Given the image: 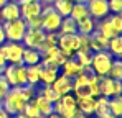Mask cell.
<instances>
[{
    "instance_id": "cell-26",
    "label": "cell",
    "mask_w": 122,
    "mask_h": 118,
    "mask_svg": "<svg viewBox=\"0 0 122 118\" xmlns=\"http://www.w3.org/2000/svg\"><path fill=\"white\" fill-rule=\"evenodd\" d=\"M40 69L41 64H36V66H28L26 67V84L28 85H38L40 84Z\"/></svg>"
},
{
    "instance_id": "cell-47",
    "label": "cell",
    "mask_w": 122,
    "mask_h": 118,
    "mask_svg": "<svg viewBox=\"0 0 122 118\" xmlns=\"http://www.w3.org/2000/svg\"><path fill=\"white\" fill-rule=\"evenodd\" d=\"M45 118H61V117L56 115V113H51V115H48V117H45Z\"/></svg>"
},
{
    "instance_id": "cell-49",
    "label": "cell",
    "mask_w": 122,
    "mask_h": 118,
    "mask_svg": "<svg viewBox=\"0 0 122 118\" xmlns=\"http://www.w3.org/2000/svg\"><path fill=\"white\" fill-rule=\"evenodd\" d=\"M23 2H40V0H18V3H23Z\"/></svg>"
},
{
    "instance_id": "cell-36",
    "label": "cell",
    "mask_w": 122,
    "mask_h": 118,
    "mask_svg": "<svg viewBox=\"0 0 122 118\" xmlns=\"http://www.w3.org/2000/svg\"><path fill=\"white\" fill-rule=\"evenodd\" d=\"M107 20H109L111 26L114 28V31H116L117 35H121L122 33V17H121V13H109V15H107Z\"/></svg>"
},
{
    "instance_id": "cell-44",
    "label": "cell",
    "mask_w": 122,
    "mask_h": 118,
    "mask_svg": "<svg viewBox=\"0 0 122 118\" xmlns=\"http://www.w3.org/2000/svg\"><path fill=\"white\" fill-rule=\"evenodd\" d=\"M40 2H41V5H53L55 0H40Z\"/></svg>"
},
{
    "instance_id": "cell-13",
    "label": "cell",
    "mask_w": 122,
    "mask_h": 118,
    "mask_svg": "<svg viewBox=\"0 0 122 118\" xmlns=\"http://www.w3.org/2000/svg\"><path fill=\"white\" fill-rule=\"evenodd\" d=\"M41 10H43L41 2H23L20 3V18L28 21L35 17H40Z\"/></svg>"
},
{
    "instance_id": "cell-14",
    "label": "cell",
    "mask_w": 122,
    "mask_h": 118,
    "mask_svg": "<svg viewBox=\"0 0 122 118\" xmlns=\"http://www.w3.org/2000/svg\"><path fill=\"white\" fill-rule=\"evenodd\" d=\"M60 69H61V74L66 76V77H69V79H76L78 76H81L82 72H84V67L74 58H68Z\"/></svg>"
},
{
    "instance_id": "cell-32",
    "label": "cell",
    "mask_w": 122,
    "mask_h": 118,
    "mask_svg": "<svg viewBox=\"0 0 122 118\" xmlns=\"http://www.w3.org/2000/svg\"><path fill=\"white\" fill-rule=\"evenodd\" d=\"M73 58L76 59L79 64H81L82 67H89V64H91V59H92V51H89V49H79Z\"/></svg>"
},
{
    "instance_id": "cell-21",
    "label": "cell",
    "mask_w": 122,
    "mask_h": 118,
    "mask_svg": "<svg viewBox=\"0 0 122 118\" xmlns=\"http://www.w3.org/2000/svg\"><path fill=\"white\" fill-rule=\"evenodd\" d=\"M94 107H96V98L94 97H81L78 98V110L82 115L91 117L94 115Z\"/></svg>"
},
{
    "instance_id": "cell-35",
    "label": "cell",
    "mask_w": 122,
    "mask_h": 118,
    "mask_svg": "<svg viewBox=\"0 0 122 118\" xmlns=\"http://www.w3.org/2000/svg\"><path fill=\"white\" fill-rule=\"evenodd\" d=\"M21 113H23L25 117H28V118H43V115L40 113V110L36 108V105H35L33 100H30V102L25 105V108H23Z\"/></svg>"
},
{
    "instance_id": "cell-11",
    "label": "cell",
    "mask_w": 122,
    "mask_h": 118,
    "mask_svg": "<svg viewBox=\"0 0 122 118\" xmlns=\"http://www.w3.org/2000/svg\"><path fill=\"white\" fill-rule=\"evenodd\" d=\"M86 7L89 10V17L99 21V20L106 18L111 12H109V5H107V0H87L86 2Z\"/></svg>"
},
{
    "instance_id": "cell-8",
    "label": "cell",
    "mask_w": 122,
    "mask_h": 118,
    "mask_svg": "<svg viewBox=\"0 0 122 118\" xmlns=\"http://www.w3.org/2000/svg\"><path fill=\"white\" fill-rule=\"evenodd\" d=\"M2 49H3V54L7 59V64H21V56H23V51H25V46L21 43L5 41L2 44Z\"/></svg>"
},
{
    "instance_id": "cell-4",
    "label": "cell",
    "mask_w": 122,
    "mask_h": 118,
    "mask_svg": "<svg viewBox=\"0 0 122 118\" xmlns=\"http://www.w3.org/2000/svg\"><path fill=\"white\" fill-rule=\"evenodd\" d=\"M2 74L10 87L26 85V66L23 64H7Z\"/></svg>"
},
{
    "instance_id": "cell-1",
    "label": "cell",
    "mask_w": 122,
    "mask_h": 118,
    "mask_svg": "<svg viewBox=\"0 0 122 118\" xmlns=\"http://www.w3.org/2000/svg\"><path fill=\"white\" fill-rule=\"evenodd\" d=\"M26 103H28V100L25 97L21 87H10V90L5 94V97L2 98V108L10 117L17 115V113H21Z\"/></svg>"
},
{
    "instance_id": "cell-53",
    "label": "cell",
    "mask_w": 122,
    "mask_h": 118,
    "mask_svg": "<svg viewBox=\"0 0 122 118\" xmlns=\"http://www.w3.org/2000/svg\"><path fill=\"white\" fill-rule=\"evenodd\" d=\"M0 107H2V100H0Z\"/></svg>"
},
{
    "instance_id": "cell-39",
    "label": "cell",
    "mask_w": 122,
    "mask_h": 118,
    "mask_svg": "<svg viewBox=\"0 0 122 118\" xmlns=\"http://www.w3.org/2000/svg\"><path fill=\"white\" fill-rule=\"evenodd\" d=\"M26 28H33V30H41V17H35V18L26 21Z\"/></svg>"
},
{
    "instance_id": "cell-45",
    "label": "cell",
    "mask_w": 122,
    "mask_h": 118,
    "mask_svg": "<svg viewBox=\"0 0 122 118\" xmlns=\"http://www.w3.org/2000/svg\"><path fill=\"white\" fill-rule=\"evenodd\" d=\"M97 118H116V117L111 115V113H104V115H101V117H97Z\"/></svg>"
},
{
    "instance_id": "cell-34",
    "label": "cell",
    "mask_w": 122,
    "mask_h": 118,
    "mask_svg": "<svg viewBox=\"0 0 122 118\" xmlns=\"http://www.w3.org/2000/svg\"><path fill=\"white\" fill-rule=\"evenodd\" d=\"M107 77L116 79V80H122V59H114L112 61V66L109 69Z\"/></svg>"
},
{
    "instance_id": "cell-38",
    "label": "cell",
    "mask_w": 122,
    "mask_h": 118,
    "mask_svg": "<svg viewBox=\"0 0 122 118\" xmlns=\"http://www.w3.org/2000/svg\"><path fill=\"white\" fill-rule=\"evenodd\" d=\"M10 90V85H8V82L5 80L3 77V74H0V100L5 97V94Z\"/></svg>"
},
{
    "instance_id": "cell-43",
    "label": "cell",
    "mask_w": 122,
    "mask_h": 118,
    "mask_svg": "<svg viewBox=\"0 0 122 118\" xmlns=\"http://www.w3.org/2000/svg\"><path fill=\"white\" fill-rule=\"evenodd\" d=\"M0 118H10V115H8V113H7L2 107H0Z\"/></svg>"
},
{
    "instance_id": "cell-18",
    "label": "cell",
    "mask_w": 122,
    "mask_h": 118,
    "mask_svg": "<svg viewBox=\"0 0 122 118\" xmlns=\"http://www.w3.org/2000/svg\"><path fill=\"white\" fill-rule=\"evenodd\" d=\"M58 76H60V69L58 67H50V66H43L41 64L40 84H43V85H51Z\"/></svg>"
},
{
    "instance_id": "cell-33",
    "label": "cell",
    "mask_w": 122,
    "mask_h": 118,
    "mask_svg": "<svg viewBox=\"0 0 122 118\" xmlns=\"http://www.w3.org/2000/svg\"><path fill=\"white\" fill-rule=\"evenodd\" d=\"M56 44H58V33H46L38 51L43 53V51H46V49H50V48H55Z\"/></svg>"
},
{
    "instance_id": "cell-23",
    "label": "cell",
    "mask_w": 122,
    "mask_h": 118,
    "mask_svg": "<svg viewBox=\"0 0 122 118\" xmlns=\"http://www.w3.org/2000/svg\"><path fill=\"white\" fill-rule=\"evenodd\" d=\"M33 102H35L36 108L40 110V113L43 115V118L53 113V103H51L50 100H46V98H43L41 95H38V94H36V95H35V98H33Z\"/></svg>"
},
{
    "instance_id": "cell-17",
    "label": "cell",
    "mask_w": 122,
    "mask_h": 118,
    "mask_svg": "<svg viewBox=\"0 0 122 118\" xmlns=\"http://www.w3.org/2000/svg\"><path fill=\"white\" fill-rule=\"evenodd\" d=\"M107 44H109V39L106 38V36H102L97 30H96L92 35H89V48H91L92 53L106 51V49H107Z\"/></svg>"
},
{
    "instance_id": "cell-46",
    "label": "cell",
    "mask_w": 122,
    "mask_h": 118,
    "mask_svg": "<svg viewBox=\"0 0 122 118\" xmlns=\"http://www.w3.org/2000/svg\"><path fill=\"white\" fill-rule=\"evenodd\" d=\"M10 118H28V117H25L23 113H17V115H12Z\"/></svg>"
},
{
    "instance_id": "cell-9",
    "label": "cell",
    "mask_w": 122,
    "mask_h": 118,
    "mask_svg": "<svg viewBox=\"0 0 122 118\" xmlns=\"http://www.w3.org/2000/svg\"><path fill=\"white\" fill-rule=\"evenodd\" d=\"M66 59H68V56H64L61 53V49L58 46H55V48H50V49H46V51L41 53V62L40 64L50 66V67H58L60 69L61 66L64 64Z\"/></svg>"
},
{
    "instance_id": "cell-22",
    "label": "cell",
    "mask_w": 122,
    "mask_h": 118,
    "mask_svg": "<svg viewBox=\"0 0 122 118\" xmlns=\"http://www.w3.org/2000/svg\"><path fill=\"white\" fill-rule=\"evenodd\" d=\"M78 33V25L71 17H63L61 25L58 28V35H76Z\"/></svg>"
},
{
    "instance_id": "cell-3",
    "label": "cell",
    "mask_w": 122,
    "mask_h": 118,
    "mask_svg": "<svg viewBox=\"0 0 122 118\" xmlns=\"http://www.w3.org/2000/svg\"><path fill=\"white\" fill-rule=\"evenodd\" d=\"M78 110V98L73 94H64L53 103V113L60 115L61 118H73Z\"/></svg>"
},
{
    "instance_id": "cell-24",
    "label": "cell",
    "mask_w": 122,
    "mask_h": 118,
    "mask_svg": "<svg viewBox=\"0 0 122 118\" xmlns=\"http://www.w3.org/2000/svg\"><path fill=\"white\" fill-rule=\"evenodd\" d=\"M107 51L112 54L114 59H121L122 58V36L121 35H117V36H114V38L109 39Z\"/></svg>"
},
{
    "instance_id": "cell-10",
    "label": "cell",
    "mask_w": 122,
    "mask_h": 118,
    "mask_svg": "<svg viewBox=\"0 0 122 118\" xmlns=\"http://www.w3.org/2000/svg\"><path fill=\"white\" fill-rule=\"evenodd\" d=\"M99 92L102 97H117L122 94V80H116L111 77H101L99 80Z\"/></svg>"
},
{
    "instance_id": "cell-29",
    "label": "cell",
    "mask_w": 122,
    "mask_h": 118,
    "mask_svg": "<svg viewBox=\"0 0 122 118\" xmlns=\"http://www.w3.org/2000/svg\"><path fill=\"white\" fill-rule=\"evenodd\" d=\"M109 113L114 115L116 118H119L122 115V97H111L109 98Z\"/></svg>"
},
{
    "instance_id": "cell-12",
    "label": "cell",
    "mask_w": 122,
    "mask_h": 118,
    "mask_svg": "<svg viewBox=\"0 0 122 118\" xmlns=\"http://www.w3.org/2000/svg\"><path fill=\"white\" fill-rule=\"evenodd\" d=\"M45 31L43 30H33V28H28L25 36L21 39V44L25 48H31V49H40L41 43L45 39Z\"/></svg>"
},
{
    "instance_id": "cell-15",
    "label": "cell",
    "mask_w": 122,
    "mask_h": 118,
    "mask_svg": "<svg viewBox=\"0 0 122 118\" xmlns=\"http://www.w3.org/2000/svg\"><path fill=\"white\" fill-rule=\"evenodd\" d=\"M20 18V3L18 2H7L0 8V20L2 21H12Z\"/></svg>"
},
{
    "instance_id": "cell-5",
    "label": "cell",
    "mask_w": 122,
    "mask_h": 118,
    "mask_svg": "<svg viewBox=\"0 0 122 118\" xmlns=\"http://www.w3.org/2000/svg\"><path fill=\"white\" fill-rule=\"evenodd\" d=\"M40 17H41V30L45 33H58V28L61 25L63 17L51 5H43Z\"/></svg>"
},
{
    "instance_id": "cell-54",
    "label": "cell",
    "mask_w": 122,
    "mask_h": 118,
    "mask_svg": "<svg viewBox=\"0 0 122 118\" xmlns=\"http://www.w3.org/2000/svg\"><path fill=\"white\" fill-rule=\"evenodd\" d=\"M96 118H97V117H96Z\"/></svg>"
},
{
    "instance_id": "cell-40",
    "label": "cell",
    "mask_w": 122,
    "mask_h": 118,
    "mask_svg": "<svg viewBox=\"0 0 122 118\" xmlns=\"http://www.w3.org/2000/svg\"><path fill=\"white\" fill-rule=\"evenodd\" d=\"M78 36H79V49H89L91 51V48H89V35H78Z\"/></svg>"
},
{
    "instance_id": "cell-48",
    "label": "cell",
    "mask_w": 122,
    "mask_h": 118,
    "mask_svg": "<svg viewBox=\"0 0 122 118\" xmlns=\"http://www.w3.org/2000/svg\"><path fill=\"white\" fill-rule=\"evenodd\" d=\"M87 0H73V3H86Z\"/></svg>"
},
{
    "instance_id": "cell-16",
    "label": "cell",
    "mask_w": 122,
    "mask_h": 118,
    "mask_svg": "<svg viewBox=\"0 0 122 118\" xmlns=\"http://www.w3.org/2000/svg\"><path fill=\"white\" fill-rule=\"evenodd\" d=\"M51 87H53V90L58 94V95H64V94H71V89H73V79L66 77V76H63L60 74L58 77L55 79V82L51 84Z\"/></svg>"
},
{
    "instance_id": "cell-42",
    "label": "cell",
    "mask_w": 122,
    "mask_h": 118,
    "mask_svg": "<svg viewBox=\"0 0 122 118\" xmlns=\"http://www.w3.org/2000/svg\"><path fill=\"white\" fill-rule=\"evenodd\" d=\"M5 41H7V38H5V31H3V26H2V23H0V46H2Z\"/></svg>"
},
{
    "instance_id": "cell-6",
    "label": "cell",
    "mask_w": 122,
    "mask_h": 118,
    "mask_svg": "<svg viewBox=\"0 0 122 118\" xmlns=\"http://www.w3.org/2000/svg\"><path fill=\"white\" fill-rule=\"evenodd\" d=\"M2 26H3L7 41H17V43H21V39L28 30L26 21L23 18H17L12 20V21H2Z\"/></svg>"
},
{
    "instance_id": "cell-19",
    "label": "cell",
    "mask_w": 122,
    "mask_h": 118,
    "mask_svg": "<svg viewBox=\"0 0 122 118\" xmlns=\"http://www.w3.org/2000/svg\"><path fill=\"white\" fill-rule=\"evenodd\" d=\"M41 62V53L38 49H31V48H25L23 56H21V64L23 66H36Z\"/></svg>"
},
{
    "instance_id": "cell-51",
    "label": "cell",
    "mask_w": 122,
    "mask_h": 118,
    "mask_svg": "<svg viewBox=\"0 0 122 118\" xmlns=\"http://www.w3.org/2000/svg\"><path fill=\"white\" fill-rule=\"evenodd\" d=\"M2 72H3V67H2V66H0V74H2Z\"/></svg>"
},
{
    "instance_id": "cell-2",
    "label": "cell",
    "mask_w": 122,
    "mask_h": 118,
    "mask_svg": "<svg viewBox=\"0 0 122 118\" xmlns=\"http://www.w3.org/2000/svg\"><path fill=\"white\" fill-rule=\"evenodd\" d=\"M112 61H114V58L107 49L106 51H97V53H92V59H91L89 67H91L92 74H96L99 77H106L109 74Z\"/></svg>"
},
{
    "instance_id": "cell-25",
    "label": "cell",
    "mask_w": 122,
    "mask_h": 118,
    "mask_svg": "<svg viewBox=\"0 0 122 118\" xmlns=\"http://www.w3.org/2000/svg\"><path fill=\"white\" fill-rule=\"evenodd\" d=\"M96 30L101 33L102 36H106L107 39H111V38H114V36H117V33H116V31H114V28L111 26V23H109L107 17L97 21V25H96Z\"/></svg>"
},
{
    "instance_id": "cell-7",
    "label": "cell",
    "mask_w": 122,
    "mask_h": 118,
    "mask_svg": "<svg viewBox=\"0 0 122 118\" xmlns=\"http://www.w3.org/2000/svg\"><path fill=\"white\" fill-rule=\"evenodd\" d=\"M58 48L68 58H73L79 49V36L76 35H58Z\"/></svg>"
},
{
    "instance_id": "cell-52",
    "label": "cell",
    "mask_w": 122,
    "mask_h": 118,
    "mask_svg": "<svg viewBox=\"0 0 122 118\" xmlns=\"http://www.w3.org/2000/svg\"><path fill=\"white\" fill-rule=\"evenodd\" d=\"M8 2H18V0H8Z\"/></svg>"
},
{
    "instance_id": "cell-31",
    "label": "cell",
    "mask_w": 122,
    "mask_h": 118,
    "mask_svg": "<svg viewBox=\"0 0 122 118\" xmlns=\"http://www.w3.org/2000/svg\"><path fill=\"white\" fill-rule=\"evenodd\" d=\"M36 94L41 95L43 98H46V100H50L51 103H55V102L60 98V95L53 90V87H51V85H41L40 89L36 90Z\"/></svg>"
},
{
    "instance_id": "cell-27",
    "label": "cell",
    "mask_w": 122,
    "mask_h": 118,
    "mask_svg": "<svg viewBox=\"0 0 122 118\" xmlns=\"http://www.w3.org/2000/svg\"><path fill=\"white\" fill-rule=\"evenodd\" d=\"M69 17L74 20V21H79V20L89 17V10L86 7V3H73V8H71Z\"/></svg>"
},
{
    "instance_id": "cell-20",
    "label": "cell",
    "mask_w": 122,
    "mask_h": 118,
    "mask_svg": "<svg viewBox=\"0 0 122 118\" xmlns=\"http://www.w3.org/2000/svg\"><path fill=\"white\" fill-rule=\"evenodd\" d=\"M76 25H78V35H92L96 31L97 21L92 17H86V18L76 21Z\"/></svg>"
},
{
    "instance_id": "cell-28",
    "label": "cell",
    "mask_w": 122,
    "mask_h": 118,
    "mask_svg": "<svg viewBox=\"0 0 122 118\" xmlns=\"http://www.w3.org/2000/svg\"><path fill=\"white\" fill-rule=\"evenodd\" d=\"M61 17H69L71 8H73V0H55L51 5Z\"/></svg>"
},
{
    "instance_id": "cell-50",
    "label": "cell",
    "mask_w": 122,
    "mask_h": 118,
    "mask_svg": "<svg viewBox=\"0 0 122 118\" xmlns=\"http://www.w3.org/2000/svg\"><path fill=\"white\" fill-rule=\"evenodd\" d=\"M7 2H8V0H0V8H2V7H3V5H5Z\"/></svg>"
},
{
    "instance_id": "cell-41",
    "label": "cell",
    "mask_w": 122,
    "mask_h": 118,
    "mask_svg": "<svg viewBox=\"0 0 122 118\" xmlns=\"http://www.w3.org/2000/svg\"><path fill=\"white\" fill-rule=\"evenodd\" d=\"M0 66H2V67H5V66H7V59H5V54H3L2 46H0Z\"/></svg>"
},
{
    "instance_id": "cell-37",
    "label": "cell",
    "mask_w": 122,
    "mask_h": 118,
    "mask_svg": "<svg viewBox=\"0 0 122 118\" xmlns=\"http://www.w3.org/2000/svg\"><path fill=\"white\" fill-rule=\"evenodd\" d=\"M109 12L111 13H121L122 12V0H107Z\"/></svg>"
},
{
    "instance_id": "cell-30",
    "label": "cell",
    "mask_w": 122,
    "mask_h": 118,
    "mask_svg": "<svg viewBox=\"0 0 122 118\" xmlns=\"http://www.w3.org/2000/svg\"><path fill=\"white\" fill-rule=\"evenodd\" d=\"M104 113H109V98L107 97H99L96 98V107H94V115L96 117H101Z\"/></svg>"
}]
</instances>
